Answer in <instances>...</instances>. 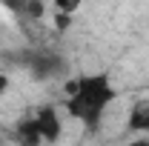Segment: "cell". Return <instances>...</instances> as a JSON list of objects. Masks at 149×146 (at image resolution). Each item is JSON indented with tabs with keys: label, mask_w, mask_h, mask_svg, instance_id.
<instances>
[{
	"label": "cell",
	"mask_w": 149,
	"mask_h": 146,
	"mask_svg": "<svg viewBox=\"0 0 149 146\" xmlns=\"http://www.w3.org/2000/svg\"><path fill=\"white\" fill-rule=\"evenodd\" d=\"M115 97H118V89L112 86L106 72L83 74V77H74L66 83V112L89 132L100 126V120Z\"/></svg>",
	"instance_id": "cell-1"
},
{
	"label": "cell",
	"mask_w": 149,
	"mask_h": 146,
	"mask_svg": "<svg viewBox=\"0 0 149 146\" xmlns=\"http://www.w3.org/2000/svg\"><path fill=\"white\" fill-rule=\"evenodd\" d=\"M129 146H149V138H138V140H132Z\"/></svg>",
	"instance_id": "cell-8"
},
{
	"label": "cell",
	"mask_w": 149,
	"mask_h": 146,
	"mask_svg": "<svg viewBox=\"0 0 149 146\" xmlns=\"http://www.w3.org/2000/svg\"><path fill=\"white\" fill-rule=\"evenodd\" d=\"M32 120H35V126H37L43 140H57L60 132H63V123H60V115H57L55 106H40L32 115Z\"/></svg>",
	"instance_id": "cell-3"
},
{
	"label": "cell",
	"mask_w": 149,
	"mask_h": 146,
	"mask_svg": "<svg viewBox=\"0 0 149 146\" xmlns=\"http://www.w3.org/2000/svg\"><path fill=\"white\" fill-rule=\"evenodd\" d=\"M0 3L9 12H15L17 17H26V20H40L43 12H46L43 0H0Z\"/></svg>",
	"instance_id": "cell-5"
},
{
	"label": "cell",
	"mask_w": 149,
	"mask_h": 146,
	"mask_svg": "<svg viewBox=\"0 0 149 146\" xmlns=\"http://www.w3.org/2000/svg\"><path fill=\"white\" fill-rule=\"evenodd\" d=\"M6 92H9V77H6V74H0V97H3Z\"/></svg>",
	"instance_id": "cell-7"
},
{
	"label": "cell",
	"mask_w": 149,
	"mask_h": 146,
	"mask_svg": "<svg viewBox=\"0 0 149 146\" xmlns=\"http://www.w3.org/2000/svg\"><path fill=\"white\" fill-rule=\"evenodd\" d=\"M80 3H83V0H55L57 12H63V15H74V12L80 9Z\"/></svg>",
	"instance_id": "cell-6"
},
{
	"label": "cell",
	"mask_w": 149,
	"mask_h": 146,
	"mask_svg": "<svg viewBox=\"0 0 149 146\" xmlns=\"http://www.w3.org/2000/svg\"><path fill=\"white\" fill-rule=\"evenodd\" d=\"M126 129L129 132H138V135L149 132V97H141V100L132 103L129 117H126Z\"/></svg>",
	"instance_id": "cell-4"
},
{
	"label": "cell",
	"mask_w": 149,
	"mask_h": 146,
	"mask_svg": "<svg viewBox=\"0 0 149 146\" xmlns=\"http://www.w3.org/2000/svg\"><path fill=\"white\" fill-rule=\"evenodd\" d=\"M26 66H29V72L40 77V80H46V77H55L66 69V63H63V57L60 55H52V52H32V55H26Z\"/></svg>",
	"instance_id": "cell-2"
}]
</instances>
